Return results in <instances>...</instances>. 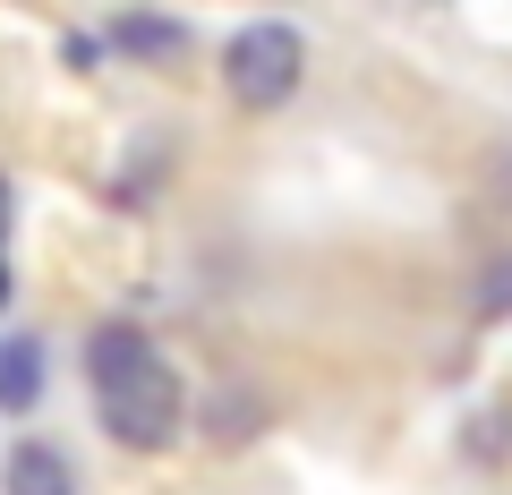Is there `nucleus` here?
Masks as SVG:
<instances>
[{
  "label": "nucleus",
  "mask_w": 512,
  "mask_h": 495,
  "mask_svg": "<svg viewBox=\"0 0 512 495\" xmlns=\"http://www.w3.org/2000/svg\"><path fill=\"white\" fill-rule=\"evenodd\" d=\"M86 385H94V419H103L111 444H128V453H163L171 436H180V376H171V359L146 342L137 325H103L86 342Z\"/></svg>",
  "instance_id": "1"
},
{
  "label": "nucleus",
  "mask_w": 512,
  "mask_h": 495,
  "mask_svg": "<svg viewBox=\"0 0 512 495\" xmlns=\"http://www.w3.org/2000/svg\"><path fill=\"white\" fill-rule=\"evenodd\" d=\"M299 69H308V52H299V26H282V18L239 26L231 52H222V86H231L239 111H282L299 94Z\"/></svg>",
  "instance_id": "2"
},
{
  "label": "nucleus",
  "mask_w": 512,
  "mask_h": 495,
  "mask_svg": "<svg viewBox=\"0 0 512 495\" xmlns=\"http://www.w3.org/2000/svg\"><path fill=\"white\" fill-rule=\"evenodd\" d=\"M0 495H77V470L60 444H18L0 470Z\"/></svg>",
  "instance_id": "3"
},
{
  "label": "nucleus",
  "mask_w": 512,
  "mask_h": 495,
  "mask_svg": "<svg viewBox=\"0 0 512 495\" xmlns=\"http://www.w3.org/2000/svg\"><path fill=\"white\" fill-rule=\"evenodd\" d=\"M111 43H120L128 60H146V69H180L188 60V26H171V18H120Z\"/></svg>",
  "instance_id": "4"
},
{
  "label": "nucleus",
  "mask_w": 512,
  "mask_h": 495,
  "mask_svg": "<svg viewBox=\"0 0 512 495\" xmlns=\"http://www.w3.org/2000/svg\"><path fill=\"white\" fill-rule=\"evenodd\" d=\"M43 402V342H0V410H35Z\"/></svg>",
  "instance_id": "5"
},
{
  "label": "nucleus",
  "mask_w": 512,
  "mask_h": 495,
  "mask_svg": "<svg viewBox=\"0 0 512 495\" xmlns=\"http://www.w3.org/2000/svg\"><path fill=\"white\" fill-rule=\"evenodd\" d=\"M9 214H18V205H9V180H0V248H9Z\"/></svg>",
  "instance_id": "6"
},
{
  "label": "nucleus",
  "mask_w": 512,
  "mask_h": 495,
  "mask_svg": "<svg viewBox=\"0 0 512 495\" xmlns=\"http://www.w3.org/2000/svg\"><path fill=\"white\" fill-rule=\"evenodd\" d=\"M0 299H9V274H0Z\"/></svg>",
  "instance_id": "7"
}]
</instances>
